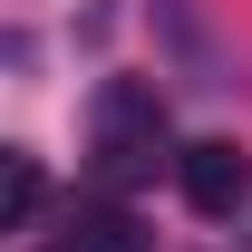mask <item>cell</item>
Segmentation results:
<instances>
[{"mask_svg": "<svg viewBox=\"0 0 252 252\" xmlns=\"http://www.w3.org/2000/svg\"><path fill=\"white\" fill-rule=\"evenodd\" d=\"M39 194H49V185H39V165H30V156H0V223H30V214H39Z\"/></svg>", "mask_w": 252, "mask_h": 252, "instance_id": "4", "label": "cell"}, {"mask_svg": "<svg viewBox=\"0 0 252 252\" xmlns=\"http://www.w3.org/2000/svg\"><path fill=\"white\" fill-rule=\"evenodd\" d=\"M156 156H165V107H156V88H136V78L97 88V165H107V185L146 175Z\"/></svg>", "mask_w": 252, "mask_h": 252, "instance_id": "1", "label": "cell"}, {"mask_svg": "<svg viewBox=\"0 0 252 252\" xmlns=\"http://www.w3.org/2000/svg\"><path fill=\"white\" fill-rule=\"evenodd\" d=\"M175 185H185L194 214H233V204L252 194V156L233 146V136H194L185 156H175Z\"/></svg>", "mask_w": 252, "mask_h": 252, "instance_id": "2", "label": "cell"}, {"mask_svg": "<svg viewBox=\"0 0 252 252\" xmlns=\"http://www.w3.org/2000/svg\"><path fill=\"white\" fill-rule=\"evenodd\" d=\"M68 252H146V233H136V214H126V204H88V214H78V233H68Z\"/></svg>", "mask_w": 252, "mask_h": 252, "instance_id": "3", "label": "cell"}]
</instances>
